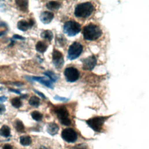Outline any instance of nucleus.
Here are the masks:
<instances>
[{
  "label": "nucleus",
  "instance_id": "obj_1",
  "mask_svg": "<svg viewBox=\"0 0 149 149\" xmlns=\"http://www.w3.org/2000/svg\"><path fill=\"white\" fill-rule=\"evenodd\" d=\"M83 34L85 40L93 41L99 38L102 34V31L97 25L90 23L84 27Z\"/></svg>",
  "mask_w": 149,
  "mask_h": 149
},
{
  "label": "nucleus",
  "instance_id": "obj_2",
  "mask_svg": "<svg viewBox=\"0 0 149 149\" xmlns=\"http://www.w3.org/2000/svg\"><path fill=\"white\" fill-rule=\"evenodd\" d=\"M94 8L90 3H84L78 5L74 10V15L78 18H86L91 15Z\"/></svg>",
  "mask_w": 149,
  "mask_h": 149
},
{
  "label": "nucleus",
  "instance_id": "obj_3",
  "mask_svg": "<svg viewBox=\"0 0 149 149\" xmlns=\"http://www.w3.org/2000/svg\"><path fill=\"white\" fill-rule=\"evenodd\" d=\"M55 113L57 114V118L61 124L65 126H69L70 125L71 122L69 119L68 111L66 107L64 106L57 107L55 108Z\"/></svg>",
  "mask_w": 149,
  "mask_h": 149
},
{
  "label": "nucleus",
  "instance_id": "obj_4",
  "mask_svg": "<svg viewBox=\"0 0 149 149\" xmlns=\"http://www.w3.org/2000/svg\"><path fill=\"white\" fill-rule=\"evenodd\" d=\"M64 32L68 36L72 37L78 34L81 30L80 24L74 21L66 22L63 27Z\"/></svg>",
  "mask_w": 149,
  "mask_h": 149
},
{
  "label": "nucleus",
  "instance_id": "obj_5",
  "mask_svg": "<svg viewBox=\"0 0 149 149\" xmlns=\"http://www.w3.org/2000/svg\"><path fill=\"white\" fill-rule=\"evenodd\" d=\"M82 51L83 46L78 42H74L68 49L67 57L69 60H74L81 55Z\"/></svg>",
  "mask_w": 149,
  "mask_h": 149
},
{
  "label": "nucleus",
  "instance_id": "obj_6",
  "mask_svg": "<svg viewBox=\"0 0 149 149\" xmlns=\"http://www.w3.org/2000/svg\"><path fill=\"white\" fill-rule=\"evenodd\" d=\"M108 117H96L86 121L87 124L95 132H100L102 129L104 123Z\"/></svg>",
  "mask_w": 149,
  "mask_h": 149
},
{
  "label": "nucleus",
  "instance_id": "obj_7",
  "mask_svg": "<svg viewBox=\"0 0 149 149\" xmlns=\"http://www.w3.org/2000/svg\"><path fill=\"white\" fill-rule=\"evenodd\" d=\"M64 76L66 81L72 83L76 82L79 78V72L74 67H68L64 71Z\"/></svg>",
  "mask_w": 149,
  "mask_h": 149
},
{
  "label": "nucleus",
  "instance_id": "obj_8",
  "mask_svg": "<svg viewBox=\"0 0 149 149\" xmlns=\"http://www.w3.org/2000/svg\"><path fill=\"white\" fill-rule=\"evenodd\" d=\"M25 78L29 81L31 82H37L40 83V84L44 85V86L51 89H54V84L47 77H29V76H25Z\"/></svg>",
  "mask_w": 149,
  "mask_h": 149
},
{
  "label": "nucleus",
  "instance_id": "obj_9",
  "mask_svg": "<svg viewBox=\"0 0 149 149\" xmlns=\"http://www.w3.org/2000/svg\"><path fill=\"white\" fill-rule=\"evenodd\" d=\"M62 138L68 143L75 142L78 139L77 133L71 128H67L62 131Z\"/></svg>",
  "mask_w": 149,
  "mask_h": 149
},
{
  "label": "nucleus",
  "instance_id": "obj_10",
  "mask_svg": "<svg viewBox=\"0 0 149 149\" xmlns=\"http://www.w3.org/2000/svg\"><path fill=\"white\" fill-rule=\"evenodd\" d=\"M53 63L57 69H61L64 64L63 54L58 50H54L52 54Z\"/></svg>",
  "mask_w": 149,
  "mask_h": 149
},
{
  "label": "nucleus",
  "instance_id": "obj_11",
  "mask_svg": "<svg viewBox=\"0 0 149 149\" xmlns=\"http://www.w3.org/2000/svg\"><path fill=\"white\" fill-rule=\"evenodd\" d=\"M97 64V59L94 56H90L83 61V68L85 70H92Z\"/></svg>",
  "mask_w": 149,
  "mask_h": 149
},
{
  "label": "nucleus",
  "instance_id": "obj_12",
  "mask_svg": "<svg viewBox=\"0 0 149 149\" xmlns=\"http://www.w3.org/2000/svg\"><path fill=\"white\" fill-rule=\"evenodd\" d=\"M34 25V21L32 19H30L29 21L26 20H21L17 23L18 29L22 31H26L31 29Z\"/></svg>",
  "mask_w": 149,
  "mask_h": 149
},
{
  "label": "nucleus",
  "instance_id": "obj_13",
  "mask_svg": "<svg viewBox=\"0 0 149 149\" xmlns=\"http://www.w3.org/2000/svg\"><path fill=\"white\" fill-rule=\"evenodd\" d=\"M54 17V15L53 13L50 11H43L40 14L39 18L42 23L44 25H48L51 22Z\"/></svg>",
  "mask_w": 149,
  "mask_h": 149
},
{
  "label": "nucleus",
  "instance_id": "obj_14",
  "mask_svg": "<svg viewBox=\"0 0 149 149\" xmlns=\"http://www.w3.org/2000/svg\"><path fill=\"white\" fill-rule=\"evenodd\" d=\"M59 126L54 122H51L48 124L47 127V132L51 136L57 135L59 131Z\"/></svg>",
  "mask_w": 149,
  "mask_h": 149
},
{
  "label": "nucleus",
  "instance_id": "obj_15",
  "mask_svg": "<svg viewBox=\"0 0 149 149\" xmlns=\"http://www.w3.org/2000/svg\"><path fill=\"white\" fill-rule=\"evenodd\" d=\"M18 8L22 12H27L28 11L29 2L26 0H17L15 1Z\"/></svg>",
  "mask_w": 149,
  "mask_h": 149
},
{
  "label": "nucleus",
  "instance_id": "obj_16",
  "mask_svg": "<svg viewBox=\"0 0 149 149\" xmlns=\"http://www.w3.org/2000/svg\"><path fill=\"white\" fill-rule=\"evenodd\" d=\"M47 45L43 42L39 41L36 44V50L41 54H44L47 50Z\"/></svg>",
  "mask_w": 149,
  "mask_h": 149
},
{
  "label": "nucleus",
  "instance_id": "obj_17",
  "mask_svg": "<svg viewBox=\"0 0 149 149\" xmlns=\"http://www.w3.org/2000/svg\"><path fill=\"white\" fill-rule=\"evenodd\" d=\"M43 74L47 78H48L53 83H55L58 80V78H59L58 76L53 71L46 70L44 72H43Z\"/></svg>",
  "mask_w": 149,
  "mask_h": 149
},
{
  "label": "nucleus",
  "instance_id": "obj_18",
  "mask_svg": "<svg viewBox=\"0 0 149 149\" xmlns=\"http://www.w3.org/2000/svg\"><path fill=\"white\" fill-rule=\"evenodd\" d=\"M40 36L42 39L47 40L49 42H51L54 37L53 32L50 30H46L43 31L40 34Z\"/></svg>",
  "mask_w": 149,
  "mask_h": 149
},
{
  "label": "nucleus",
  "instance_id": "obj_19",
  "mask_svg": "<svg viewBox=\"0 0 149 149\" xmlns=\"http://www.w3.org/2000/svg\"><path fill=\"white\" fill-rule=\"evenodd\" d=\"M61 3L58 1H49L46 4V7L47 9L53 11V10H58L61 7Z\"/></svg>",
  "mask_w": 149,
  "mask_h": 149
},
{
  "label": "nucleus",
  "instance_id": "obj_20",
  "mask_svg": "<svg viewBox=\"0 0 149 149\" xmlns=\"http://www.w3.org/2000/svg\"><path fill=\"white\" fill-rule=\"evenodd\" d=\"M0 135L4 137H8L11 136V129L10 128L4 125H3L1 128L0 129Z\"/></svg>",
  "mask_w": 149,
  "mask_h": 149
},
{
  "label": "nucleus",
  "instance_id": "obj_21",
  "mask_svg": "<svg viewBox=\"0 0 149 149\" xmlns=\"http://www.w3.org/2000/svg\"><path fill=\"white\" fill-rule=\"evenodd\" d=\"M29 104L33 107L38 108L40 104V100L39 97L35 96H31L29 100Z\"/></svg>",
  "mask_w": 149,
  "mask_h": 149
},
{
  "label": "nucleus",
  "instance_id": "obj_22",
  "mask_svg": "<svg viewBox=\"0 0 149 149\" xmlns=\"http://www.w3.org/2000/svg\"><path fill=\"white\" fill-rule=\"evenodd\" d=\"M32 143V139L29 136H22L20 137V143L23 146H30Z\"/></svg>",
  "mask_w": 149,
  "mask_h": 149
},
{
  "label": "nucleus",
  "instance_id": "obj_23",
  "mask_svg": "<svg viewBox=\"0 0 149 149\" xmlns=\"http://www.w3.org/2000/svg\"><path fill=\"white\" fill-rule=\"evenodd\" d=\"M31 117L34 121L37 122H40L42 120L43 116L39 111H34L31 113Z\"/></svg>",
  "mask_w": 149,
  "mask_h": 149
},
{
  "label": "nucleus",
  "instance_id": "obj_24",
  "mask_svg": "<svg viewBox=\"0 0 149 149\" xmlns=\"http://www.w3.org/2000/svg\"><path fill=\"white\" fill-rule=\"evenodd\" d=\"M15 128L17 132H24L25 130V126L22 121L19 120H17L15 122Z\"/></svg>",
  "mask_w": 149,
  "mask_h": 149
},
{
  "label": "nucleus",
  "instance_id": "obj_25",
  "mask_svg": "<svg viewBox=\"0 0 149 149\" xmlns=\"http://www.w3.org/2000/svg\"><path fill=\"white\" fill-rule=\"evenodd\" d=\"M12 105L15 108H19L22 105V102L21 97H15L11 101Z\"/></svg>",
  "mask_w": 149,
  "mask_h": 149
},
{
  "label": "nucleus",
  "instance_id": "obj_26",
  "mask_svg": "<svg viewBox=\"0 0 149 149\" xmlns=\"http://www.w3.org/2000/svg\"><path fill=\"white\" fill-rule=\"evenodd\" d=\"M12 39L14 40H22V41H25L26 40V38L21 35L19 34H14L12 36Z\"/></svg>",
  "mask_w": 149,
  "mask_h": 149
},
{
  "label": "nucleus",
  "instance_id": "obj_27",
  "mask_svg": "<svg viewBox=\"0 0 149 149\" xmlns=\"http://www.w3.org/2000/svg\"><path fill=\"white\" fill-rule=\"evenodd\" d=\"M33 92H34L35 93H36L37 95H39L41 98H43V99H46V98H47V97H46V96H45L43 93L40 92V91L37 90H36V89H33Z\"/></svg>",
  "mask_w": 149,
  "mask_h": 149
},
{
  "label": "nucleus",
  "instance_id": "obj_28",
  "mask_svg": "<svg viewBox=\"0 0 149 149\" xmlns=\"http://www.w3.org/2000/svg\"><path fill=\"white\" fill-rule=\"evenodd\" d=\"M54 100H57V101H66L68 100V99L67 98H65V97H60L59 96H55L54 97Z\"/></svg>",
  "mask_w": 149,
  "mask_h": 149
},
{
  "label": "nucleus",
  "instance_id": "obj_29",
  "mask_svg": "<svg viewBox=\"0 0 149 149\" xmlns=\"http://www.w3.org/2000/svg\"><path fill=\"white\" fill-rule=\"evenodd\" d=\"M6 111L5 105L2 103H0V115H2Z\"/></svg>",
  "mask_w": 149,
  "mask_h": 149
},
{
  "label": "nucleus",
  "instance_id": "obj_30",
  "mask_svg": "<svg viewBox=\"0 0 149 149\" xmlns=\"http://www.w3.org/2000/svg\"><path fill=\"white\" fill-rule=\"evenodd\" d=\"M8 91L10 92H12V93H14L16 94H19V95H22V93H21V92L20 90L19 89H12V88H10L8 89Z\"/></svg>",
  "mask_w": 149,
  "mask_h": 149
},
{
  "label": "nucleus",
  "instance_id": "obj_31",
  "mask_svg": "<svg viewBox=\"0 0 149 149\" xmlns=\"http://www.w3.org/2000/svg\"><path fill=\"white\" fill-rule=\"evenodd\" d=\"M2 27L6 28L7 30L8 29V24L4 22H0V27Z\"/></svg>",
  "mask_w": 149,
  "mask_h": 149
},
{
  "label": "nucleus",
  "instance_id": "obj_32",
  "mask_svg": "<svg viewBox=\"0 0 149 149\" xmlns=\"http://www.w3.org/2000/svg\"><path fill=\"white\" fill-rule=\"evenodd\" d=\"M8 100V97L5 96H0V103H2L4 102H5Z\"/></svg>",
  "mask_w": 149,
  "mask_h": 149
},
{
  "label": "nucleus",
  "instance_id": "obj_33",
  "mask_svg": "<svg viewBox=\"0 0 149 149\" xmlns=\"http://www.w3.org/2000/svg\"><path fill=\"white\" fill-rule=\"evenodd\" d=\"M3 149H14V148L11 145L8 144H6L3 146Z\"/></svg>",
  "mask_w": 149,
  "mask_h": 149
},
{
  "label": "nucleus",
  "instance_id": "obj_34",
  "mask_svg": "<svg viewBox=\"0 0 149 149\" xmlns=\"http://www.w3.org/2000/svg\"><path fill=\"white\" fill-rule=\"evenodd\" d=\"M10 40L11 43H10V44H9L8 47H12V46H13L15 44V43L16 41H15V40L12 39H10Z\"/></svg>",
  "mask_w": 149,
  "mask_h": 149
},
{
  "label": "nucleus",
  "instance_id": "obj_35",
  "mask_svg": "<svg viewBox=\"0 0 149 149\" xmlns=\"http://www.w3.org/2000/svg\"><path fill=\"white\" fill-rule=\"evenodd\" d=\"M76 149H86V147L85 145L80 144V145L77 146V148Z\"/></svg>",
  "mask_w": 149,
  "mask_h": 149
},
{
  "label": "nucleus",
  "instance_id": "obj_36",
  "mask_svg": "<svg viewBox=\"0 0 149 149\" xmlns=\"http://www.w3.org/2000/svg\"><path fill=\"white\" fill-rule=\"evenodd\" d=\"M5 5L4 4H0V11L4 12L5 11Z\"/></svg>",
  "mask_w": 149,
  "mask_h": 149
},
{
  "label": "nucleus",
  "instance_id": "obj_37",
  "mask_svg": "<svg viewBox=\"0 0 149 149\" xmlns=\"http://www.w3.org/2000/svg\"><path fill=\"white\" fill-rule=\"evenodd\" d=\"M14 85H15V86H18V87H21V86H23V83H20V82H15V83H14Z\"/></svg>",
  "mask_w": 149,
  "mask_h": 149
},
{
  "label": "nucleus",
  "instance_id": "obj_38",
  "mask_svg": "<svg viewBox=\"0 0 149 149\" xmlns=\"http://www.w3.org/2000/svg\"><path fill=\"white\" fill-rule=\"evenodd\" d=\"M28 94H22L21 96V99H25V98H27V97H28Z\"/></svg>",
  "mask_w": 149,
  "mask_h": 149
},
{
  "label": "nucleus",
  "instance_id": "obj_39",
  "mask_svg": "<svg viewBox=\"0 0 149 149\" xmlns=\"http://www.w3.org/2000/svg\"><path fill=\"white\" fill-rule=\"evenodd\" d=\"M7 33V31H1L0 32V38H1V37L4 36Z\"/></svg>",
  "mask_w": 149,
  "mask_h": 149
},
{
  "label": "nucleus",
  "instance_id": "obj_40",
  "mask_svg": "<svg viewBox=\"0 0 149 149\" xmlns=\"http://www.w3.org/2000/svg\"><path fill=\"white\" fill-rule=\"evenodd\" d=\"M39 149H48L47 147H46L45 146H41Z\"/></svg>",
  "mask_w": 149,
  "mask_h": 149
},
{
  "label": "nucleus",
  "instance_id": "obj_41",
  "mask_svg": "<svg viewBox=\"0 0 149 149\" xmlns=\"http://www.w3.org/2000/svg\"><path fill=\"white\" fill-rule=\"evenodd\" d=\"M3 87H0V91L3 90Z\"/></svg>",
  "mask_w": 149,
  "mask_h": 149
}]
</instances>
